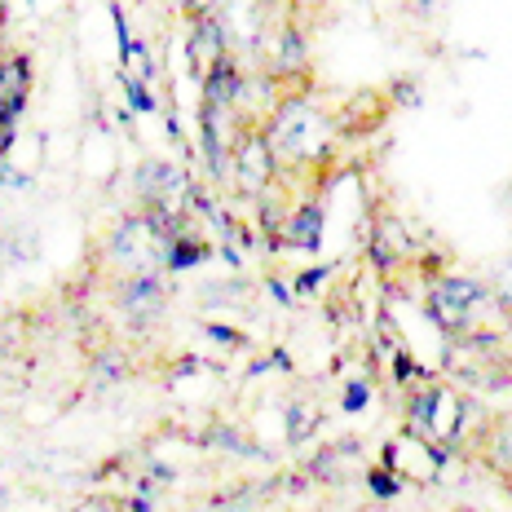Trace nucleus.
<instances>
[{"mask_svg": "<svg viewBox=\"0 0 512 512\" xmlns=\"http://www.w3.org/2000/svg\"><path fill=\"white\" fill-rule=\"evenodd\" d=\"M265 137H270V151L283 168H305L318 164L327 151H332V120H327L318 106H309L305 98H283L265 115Z\"/></svg>", "mask_w": 512, "mask_h": 512, "instance_id": "1", "label": "nucleus"}, {"mask_svg": "<svg viewBox=\"0 0 512 512\" xmlns=\"http://www.w3.org/2000/svg\"><path fill=\"white\" fill-rule=\"evenodd\" d=\"M407 420H411V433L415 442H442V446H455L464 437V424H468V398L455 393L451 384H424V389L411 393L407 402Z\"/></svg>", "mask_w": 512, "mask_h": 512, "instance_id": "2", "label": "nucleus"}, {"mask_svg": "<svg viewBox=\"0 0 512 512\" xmlns=\"http://www.w3.org/2000/svg\"><path fill=\"white\" fill-rule=\"evenodd\" d=\"M234 186L243 190V195L261 199L274 190V181H279V159L270 151V137H265L261 124H248L239 133V142L230 146V159H226Z\"/></svg>", "mask_w": 512, "mask_h": 512, "instance_id": "3", "label": "nucleus"}, {"mask_svg": "<svg viewBox=\"0 0 512 512\" xmlns=\"http://www.w3.org/2000/svg\"><path fill=\"white\" fill-rule=\"evenodd\" d=\"M111 256L124 274H155V265L168 256V230L159 226L151 212L128 217L111 239Z\"/></svg>", "mask_w": 512, "mask_h": 512, "instance_id": "4", "label": "nucleus"}, {"mask_svg": "<svg viewBox=\"0 0 512 512\" xmlns=\"http://www.w3.org/2000/svg\"><path fill=\"white\" fill-rule=\"evenodd\" d=\"M424 305H429V318L442 327V332L460 336V332H468L477 305H482V283L460 279V274H446V279L429 283V301Z\"/></svg>", "mask_w": 512, "mask_h": 512, "instance_id": "5", "label": "nucleus"}, {"mask_svg": "<svg viewBox=\"0 0 512 512\" xmlns=\"http://www.w3.org/2000/svg\"><path fill=\"white\" fill-rule=\"evenodd\" d=\"M186 53H190V71H195L199 80H204L217 62L230 58V40H226V27H221L217 14H195V18H190Z\"/></svg>", "mask_w": 512, "mask_h": 512, "instance_id": "6", "label": "nucleus"}, {"mask_svg": "<svg viewBox=\"0 0 512 512\" xmlns=\"http://www.w3.org/2000/svg\"><path fill=\"white\" fill-rule=\"evenodd\" d=\"M120 305L133 323H151L164 314V283L155 274H128L120 287Z\"/></svg>", "mask_w": 512, "mask_h": 512, "instance_id": "7", "label": "nucleus"}, {"mask_svg": "<svg viewBox=\"0 0 512 512\" xmlns=\"http://www.w3.org/2000/svg\"><path fill=\"white\" fill-rule=\"evenodd\" d=\"M27 58H5L0 62V120H14L18 111H23V102H27Z\"/></svg>", "mask_w": 512, "mask_h": 512, "instance_id": "8", "label": "nucleus"}, {"mask_svg": "<svg viewBox=\"0 0 512 512\" xmlns=\"http://www.w3.org/2000/svg\"><path fill=\"white\" fill-rule=\"evenodd\" d=\"M477 460L504 482H512V424H490L482 433V446H477Z\"/></svg>", "mask_w": 512, "mask_h": 512, "instance_id": "9", "label": "nucleus"}, {"mask_svg": "<svg viewBox=\"0 0 512 512\" xmlns=\"http://www.w3.org/2000/svg\"><path fill=\"white\" fill-rule=\"evenodd\" d=\"M84 512H115L111 504H84Z\"/></svg>", "mask_w": 512, "mask_h": 512, "instance_id": "10", "label": "nucleus"}, {"mask_svg": "<svg viewBox=\"0 0 512 512\" xmlns=\"http://www.w3.org/2000/svg\"><path fill=\"white\" fill-rule=\"evenodd\" d=\"M504 486H508V495H512V482H504Z\"/></svg>", "mask_w": 512, "mask_h": 512, "instance_id": "11", "label": "nucleus"}]
</instances>
